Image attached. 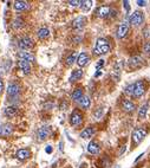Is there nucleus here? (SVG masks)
Segmentation results:
<instances>
[{"label":"nucleus","mask_w":150,"mask_h":168,"mask_svg":"<svg viewBox=\"0 0 150 168\" xmlns=\"http://www.w3.org/2000/svg\"><path fill=\"white\" fill-rule=\"evenodd\" d=\"M110 49H111V46L107 38H98L95 44V47H94V52L97 56H103L109 52Z\"/></svg>","instance_id":"obj_1"},{"label":"nucleus","mask_w":150,"mask_h":168,"mask_svg":"<svg viewBox=\"0 0 150 168\" xmlns=\"http://www.w3.org/2000/svg\"><path fill=\"white\" fill-rule=\"evenodd\" d=\"M147 129L144 127H139L136 128L134 131H132V135H131V140L134 144H139L142 141L144 140V137L147 136Z\"/></svg>","instance_id":"obj_2"},{"label":"nucleus","mask_w":150,"mask_h":168,"mask_svg":"<svg viewBox=\"0 0 150 168\" xmlns=\"http://www.w3.org/2000/svg\"><path fill=\"white\" fill-rule=\"evenodd\" d=\"M83 123V114L78 109H75L70 115V124L73 127H78Z\"/></svg>","instance_id":"obj_3"},{"label":"nucleus","mask_w":150,"mask_h":168,"mask_svg":"<svg viewBox=\"0 0 150 168\" xmlns=\"http://www.w3.org/2000/svg\"><path fill=\"white\" fill-rule=\"evenodd\" d=\"M129 21H130V24H132L135 26H138V25H141L144 21V14L141 11H135L134 13L130 15Z\"/></svg>","instance_id":"obj_4"},{"label":"nucleus","mask_w":150,"mask_h":168,"mask_svg":"<svg viewBox=\"0 0 150 168\" xmlns=\"http://www.w3.org/2000/svg\"><path fill=\"white\" fill-rule=\"evenodd\" d=\"M145 90H147V85H145V83H144L143 81H137L136 83H135V88H134L132 96H135V97H137V98L141 97V96L144 95Z\"/></svg>","instance_id":"obj_5"},{"label":"nucleus","mask_w":150,"mask_h":168,"mask_svg":"<svg viewBox=\"0 0 150 168\" xmlns=\"http://www.w3.org/2000/svg\"><path fill=\"white\" fill-rule=\"evenodd\" d=\"M86 23H88V20H86V17L81 15V17H77L76 19H73V20H72V23H71V26H72V28H75V30H77V31H81L82 28L85 27Z\"/></svg>","instance_id":"obj_6"},{"label":"nucleus","mask_w":150,"mask_h":168,"mask_svg":"<svg viewBox=\"0 0 150 168\" xmlns=\"http://www.w3.org/2000/svg\"><path fill=\"white\" fill-rule=\"evenodd\" d=\"M143 64V58L141 56H132L129 58L128 60V66L131 69V70H135V69H138L141 68Z\"/></svg>","instance_id":"obj_7"},{"label":"nucleus","mask_w":150,"mask_h":168,"mask_svg":"<svg viewBox=\"0 0 150 168\" xmlns=\"http://www.w3.org/2000/svg\"><path fill=\"white\" fill-rule=\"evenodd\" d=\"M18 45H19V47H20L21 50L26 51V50H30V49H32V47H33L34 43H33V40H32V38H31V37L25 36V37H23V38L19 40Z\"/></svg>","instance_id":"obj_8"},{"label":"nucleus","mask_w":150,"mask_h":168,"mask_svg":"<svg viewBox=\"0 0 150 168\" xmlns=\"http://www.w3.org/2000/svg\"><path fill=\"white\" fill-rule=\"evenodd\" d=\"M129 32V24L128 23H121L118 26H117V30H116V37L117 38H124Z\"/></svg>","instance_id":"obj_9"},{"label":"nucleus","mask_w":150,"mask_h":168,"mask_svg":"<svg viewBox=\"0 0 150 168\" xmlns=\"http://www.w3.org/2000/svg\"><path fill=\"white\" fill-rule=\"evenodd\" d=\"M20 92V86L17 83H10L7 86V96L8 97H17Z\"/></svg>","instance_id":"obj_10"},{"label":"nucleus","mask_w":150,"mask_h":168,"mask_svg":"<svg viewBox=\"0 0 150 168\" xmlns=\"http://www.w3.org/2000/svg\"><path fill=\"white\" fill-rule=\"evenodd\" d=\"M110 12H111L110 6H99V7L96 8L95 14L98 18H107L110 15Z\"/></svg>","instance_id":"obj_11"},{"label":"nucleus","mask_w":150,"mask_h":168,"mask_svg":"<svg viewBox=\"0 0 150 168\" xmlns=\"http://www.w3.org/2000/svg\"><path fill=\"white\" fill-rule=\"evenodd\" d=\"M50 134H51V127L44 126V127H41V128H39V130H38V133H37V136H38V139L40 141H44L49 137Z\"/></svg>","instance_id":"obj_12"},{"label":"nucleus","mask_w":150,"mask_h":168,"mask_svg":"<svg viewBox=\"0 0 150 168\" xmlns=\"http://www.w3.org/2000/svg\"><path fill=\"white\" fill-rule=\"evenodd\" d=\"M12 133H13V126L12 124L5 123V124L0 126V136L6 137V136H10Z\"/></svg>","instance_id":"obj_13"},{"label":"nucleus","mask_w":150,"mask_h":168,"mask_svg":"<svg viewBox=\"0 0 150 168\" xmlns=\"http://www.w3.org/2000/svg\"><path fill=\"white\" fill-rule=\"evenodd\" d=\"M89 62H90V57L89 55L86 53V52H81L78 57H77V64H78V66H85V65H88L89 64Z\"/></svg>","instance_id":"obj_14"},{"label":"nucleus","mask_w":150,"mask_h":168,"mask_svg":"<svg viewBox=\"0 0 150 168\" xmlns=\"http://www.w3.org/2000/svg\"><path fill=\"white\" fill-rule=\"evenodd\" d=\"M122 109L126 112H132L136 109V105H135V103H134L132 101H130V99H124L122 102Z\"/></svg>","instance_id":"obj_15"},{"label":"nucleus","mask_w":150,"mask_h":168,"mask_svg":"<svg viewBox=\"0 0 150 168\" xmlns=\"http://www.w3.org/2000/svg\"><path fill=\"white\" fill-rule=\"evenodd\" d=\"M88 152L90 154H98L101 152V146L97 141H91L89 144H88Z\"/></svg>","instance_id":"obj_16"},{"label":"nucleus","mask_w":150,"mask_h":168,"mask_svg":"<svg viewBox=\"0 0 150 168\" xmlns=\"http://www.w3.org/2000/svg\"><path fill=\"white\" fill-rule=\"evenodd\" d=\"M95 133H96V129L94 127H88V128H85L82 133H81V137H82V139H85V140L91 139V137L95 135Z\"/></svg>","instance_id":"obj_17"},{"label":"nucleus","mask_w":150,"mask_h":168,"mask_svg":"<svg viewBox=\"0 0 150 168\" xmlns=\"http://www.w3.org/2000/svg\"><path fill=\"white\" fill-rule=\"evenodd\" d=\"M122 68H123V63L122 62H117L113 66V72H112V77L118 81L120 77H121V73H122Z\"/></svg>","instance_id":"obj_18"},{"label":"nucleus","mask_w":150,"mask_h":168,"mask_svg":"<svg viewBox=\"0 0 150 168\" xmlns=\"http://www.w3.org/2000/svg\"><path fill=\"white\" fill-rule=\"evenodd\" d=\"M15 156L19 160H26V159H28L31 156V152H30V149H27V148H23V149H19L15 153Z\"/></svg>","instance_id":"obj_19"},{"label":"nucleus","mask_w":150,"mask_h":168,"mask_svg":"<svg viewBox=\"0 0 150 168\" xmlns=\"http://www.w3.org/2000/svg\"><path fill=\"white\" fill-rule=\"evenodd\" d=\"M18 57L20 58V60H26V62H34V56L31 53V52H27V51H20L18 53Z\"/></svg>","instance_id":"obj_20"},{"label":"nucleus","mask_w":150,"mask_h":168,"mask_svg":"<svg viewBox=\"0 0 150 168\" xmlns=\"http://www.w3.org/2000/svg\"><path fill=\"white\" fill-rule=\"evenodd\" d=\"M18 66L25 75H28L31 72V64L28 62H26V60H19L18 62Z\"/></svg>","instance_id":"obj_21"},{"label":"nucleus","mask_w":150,"mask_h":168,"mask_svg":"<svg viewBox=\"0 0 150 168\" xmlns=\"http://www.w3.org/2000/svg\"><path fill=\"white\" fill-rule=\"evenodd\" d=\"M13 7H14V10H17V11H24V10H26L28 7V4L26 1L18 0V1H14Z\"/></svg>","instance_id":"obj_22"},{"label":"nucleus","mask_w":150,"mask_h":168,"mask_svg":"<svg viewBox=\"0 0 150 168\" xmlns=\"http://www.w3.org/2000/svg\"><path fill=\"white\" fill-rule=\"evenodd\" d=\"M83 77V71L81 69H76L72 71L71 76H70V82H76L78 79H81Z\"/></svg>","instance_id":"obj_23"},{"label":"nucleus","mask_w":150,"mask_h":168,"mask_svg":"<svg viewBox=\"0 0 150 168\" xmlns=\"http://www.w3.org/2000/svg\"><path fill=\"white\" fill-rule=\"evenodd\" d=\"M78 102H79L81 107L84 108V109H88V108H90V105H91V99H90L89 96H85V95H84Z\"/></svg>","instance_id":"obj_24"},{"label":"nucleus","mask_w":150,"mask_h":168,"mask_svg":"<svg viewBox=\"0 0 150 168\" xmlns=\"http://www.w3.org/2000/svg\"><path fill=\"white\" fill-rule=\"evenodd\" d=\"M92 5H94V2L90 1V0H83V1H81V8H82L83 12H89L91 10Z\"/></svg>","instance_id":"obj_25"},{"label":"nucleus","mask_w":150,"mask_h":168,"mask_svg":"<svg viewBox=\"0 0 150 168\" xmlns=\"http://www.w3.org/2000/svg\"><path fill=\"white\" fill-rule=\"evenodd\" d=\"M17 112H18V108L15 105H10V107H7L5 109V115L7 117H13V116L17 115Z\"/></svg>","instance_id":"obj_26"},{"label":"nucleus","mask_w":150,"mask_h":168,"mask_svg":"<svg viewBox=\"0 0 150 168\" xmlns=\"http://www.w3.org/2000/svg\"><path fill=\"white\" fill-rule=\"evenodd\" d=\"M38 38L39 39H46L50 36V30L47 27H41L38 30Z\"/></svg>","instance_id":"obj_27"},{"label":"nucleus","mask_w":150,"mask_h":168,"mask_svg":"<svg viewBox=\"0 0 150 168\" xmlns=\"http://www.w3.org/2000/svg\"><path fill=\"white\" fill-rule=\"evenodd\" d=\"M148 110H149V104H148V103L143 104V105L138 109V117H139V118H144V117L147 116V114H148Z\"/></svg>","instance_id":"obj_28"},{"label":"nucleus","mask_w":150,"mask_h":168,"mask_svg":"<svg viewBox=\"0 0 150 168\" xmlns=\"http://www.w3.org/2000/svg\"><path fill=\"white\" fill-rule=\"evenodd\" d=\"M77 57L78 56H77V53H76V52H72L71 55H69V56L66 57V60H65V62H66V65L71 66L75 62H77Z\"/></svg>","instance_id":"obj_29"},{"label":"nucleus","mask_w":150,"mask_h":168,"mask_svg":"<svg viewBox=\"0 0 150 168\" xmlns=\"http://www.w3.org/2000/svg\"><path fill=\"white\" fill-rule=\"evenodd\" d=\"M83 90L82 89H76L73 92H72V99L73 101H79L83 97Z\"/></svg>","instance_id":"obj_30"},{"label":"nucleus","mask_w":150,"mask_h":168,"mask_svg":"<svg viewBox=\"0 0 150 168\" xmlns=\"http://www.w3.org/2000/svg\"><path fill=\"white\" fill-rule=\"evenodd\" d=\"M13 27L17 28V30H18V28L24 27V20L20 19V18H17V19L13 21Z\"/></svg>","instance_id":"obj_31"},{"label":"nucleus","mask_w":150,"mask_h":168,"mask_svg":"<svg viewBox=\"0 0 150 168\" xmlns=\"http://www.w3.org/2000/svg\"><path fill=\"white\" fill-rule=\"evenodd\" d=\"M134 88H135V83L128 84V85L124 88V92H125L126 95H132V92H134Z\"/></svg>","instance_id":"obj_32"},{"label":"nucleus","mask_w":150,"mask_h":168,"mask_svg":"<svg viewBox=\"0 0 150 168\" xmlns=\"http://www.w3.org/2000/svg\"><path fill=\"white\" fill-rule=\"evenodd\" d=\"M103 114H104V109H103V108H98V109L94 112V116H95L96 120H101V117L103 116Z\"/></svg>","instance_id":"obj_33"},{"label":"nucleus","mask_w":150,"mask_h":168,"mask_svg":"<svg viewBox=\"0 0 150 168\" xmlns=\"http://www.w3.org/2000/svg\"><path fill=\"white\" fill-rule=\"evenodd\" d=\"M143 52H144L145 55L150 56V43L147 42L144 45H143Z\"/></svg>","instance_id":"obj_34"},{"label":"nucleus","mask_w":150,"mask_h":168,"mask_svg":"<svg viewBox=\"0 0 150 168\" xmlns=\"http://www.w3.org/2000/svg\"><path fill=\"white\" fill-rule=\"evenodd\" d=\"M123 7H124V10H125L128 13L130 12V8H131V7H130V2H129L128 0H124V1H123Z\"/></svg>","instance_id":"obj_35"},{"label":"nucleus","mask_w":150,"mask_h":168,"mask_svg":"<svg viewBox=\"0 0 150 168\" xmlns=\"http://www.w3.org/2000/svg\"><path fill=\"white\" fill-rule=\"evenodd\" d=\"M69 5L72 6V7H76L78 5H81V1H78V0H70L69 1Z\"/></svg>","instance_id":"obj_36"},{"label":"nucleus","mask_w":150,"mask_h":168,"mask_svg":"<svg viewBox=\"0 0 150 168\" xmlns=\"http://www.w3.org/2000/svg\"><path fill=\"white\" fill-rule=\"evenodd\" d=\"M104 65V60L103 59H101V60H98V63H97V65H96V69L97 70H99V68H102Z\"/></svg>","instance_id":"obj_37"},{"label":"nucleus","mask_w":150,"mask_h":168,"mask_svg":"<svg viewBox=\"0 0 150 168\" xmlns=\"http://www.w3.org/2000/svg\"><path fill=\"white\" fill-rule=\"evenodd\" d=\"M137 5L141 6V7H143V6L147 5V1H144V0H138V1H137Z\"/></svg>","instance_id":"obj_38"},{"label":"nucleus","mask_w":150,"mask_h":168,"mask_svg":"<svg viewBox=\"0 0 150 168\" xmlns=\"http://www.w3.org/2000/svg\"><path fill=\"white\" fill-rule=\"evenodd\" d=\"M144 37H145V38H150V30L149 28H145V30H144Z\"/></svg>","instance_id":"obj_39"},{"label":"nucleus","mask_w":150,"mask_h":168,"mask_svg":"<svg viewBox=\"0 0 150 168\" xmlns=\"http://www.w3.org/2000/svg\"><path fill=\"white\" fill-rule=\"evenodd\" d=\"M126 150V146L124 144V146H122V148H121V150H120V155H123L124 154V152Z\"/></svg>","instance_id":"obj_40"},{"label":"nucleus","mask_w":150,"mask_h":168,"mask_svg":"<svg viewBox=\"0 0 150 168\" xmlns=\"http://www.w3.org/2000/svg\"><path fill=\"white\" fill-rule=\"evenodd\" d=\"M45 150H46V153H49V154H50V153H52V147H51V146H47Z\"/></svg>","instance_id":"obj_41"},{"label":"nucleus","mask_w":150,"mask_h":168,"mask_svg":"<svg viewBox=\"0 0 150 168\" xmlns=\"http://www.w3.org/2000/svg\"><path fill=\"white\" fill-rule=\"evenodd\" d=\"M102 70H97V72L95 73V77H99V76H102Z\"/></svg>","instance_id":"obj_42"},{"label":"nucleus","mask_w":150,"mask_h":168,"mask_svg":"<svg viewBox=\"0 0 150 168\" xmlns=\"http://www.w3.org/2000/svg\"><path fill=\"white\" fill-rule=\"evenodd\" d=\"M4 91V83H2V81L0 79V94Z\"/></svg>","instance_id":"obj_43"},{"label":"nucleus","mask_w":150,"mask_h":168,"mask_svg":"<svg viewBox=\"0 0 150 168\" xmlns=\"http://www.w3.org/2000/svg\"><path fill=\"white\" fill-rule=\"evenodd\" d=\"M143 155H144V153H142V154H139V156H138L137 159H135V162H137V161H138V160H139V159H141V157H142Z\"/></svg>","instance_id":"obj_44"},{"label":"nucleus","mask_w":150,"mask_h":168,"mask_svg":"<svg viewBox=\"0 0 150 168\" xmlns=\"http://www.w3.org/2000/svg\"><path fill=\"white\" fill-rule=\"evenodd\" d=\"M115 168H120V166H116V167H115Z\"/></svg>","instance_id":"obj_45"},{"label":"nucleus","mask_w":150,"mask_h":168,"mask_svg":"<svg viewBox=\"0 0 150 168\" xmlns=\"http://www.w3.org/2000/svg\"><path fill=\"white\" fill-rule=\"evenodd\" d=\"M79 168H85V167H79Z\"/></svg>","instance_id":"obj_46"}]
</instances>
